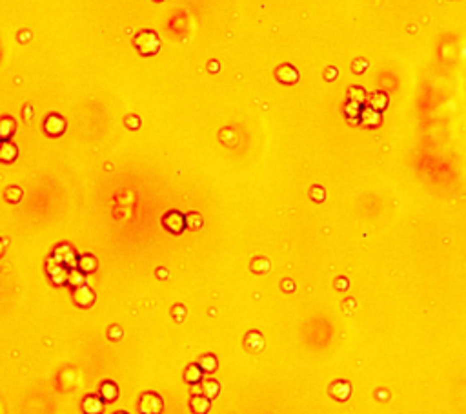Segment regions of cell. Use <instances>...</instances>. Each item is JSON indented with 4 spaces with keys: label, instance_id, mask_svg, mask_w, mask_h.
I'll return each mask as SVG.
<instances>
[{
    "label": "cell",
    "instance_id": "6da1fadb",
    "mask_svg": "<svg viewBox=\"0 0 466 414\" xmlns=\"http://www.w3.org/2000/svg\"><path fill=\"white\" fill-rule=\"evenodd\" d=\"M133 44H135V48L139 50V53H141L142 57H153L159 53V50H161V39H159V35H157L155 31H151V30L141 31V33L133 39Z\"/></svg>",
    "mask_w": 466,
    "mask_h": 414
},
{
    "label": "cell",
    "instance_id": "7a4b0ae2",
    "mask_svg": "<svg viewBox=\"0 0 466 414\" xmlns=\"http://www.w3.org/2000/svg\"><path fill=\"white\" fill-rule=\"evenodd\" d=\"M164 410V401L157 392H144L139 399L141 414H161Z\"/></svg>",
    "mask_w": 466,
    "mask_h": 414
},
{
    "label": "cell",
    "instance_id": "3957f363",
    "mask_svg": "<svg viewBox=\"0 0 466 414\" xmlns=\"http://www.w3.org/2000/svg\"><path fill=\"white\" fill-rule=\"evenodd\" d=\"M46 270H48V276H50V279L57 285V287H61V285L68 283L70 268L64 267L61 261H57L53 256H51V258L48 259V263H46Z\"/></svg>",
    "mask_w": 466,
    "mask_h": 414
},
{
    "label": "cell",
    "instance_id": "277c9868",
    "mask_svg": "<svg viewBox=\"0 0 466 414\" xmlns=\"http://www.w3.org/2000/svg\"><path fill=\"white\" fill-rule=\"evenodd\" d=\"M162 225H164V228L168 230V232L175 234V236H179V234H182L186 230V216L181 212H177V210H171V212H168L162 218Z\"/></svg>",
    "mask_w": 466,
    "mask_h": 414
},
{
    "label": "cell",
    "instance_id": "5b68a950",
    "mask_svg": "<svg viewBox=\"0 0 466 414\" xmlns=\"http://www.w3.org/2000/svg\"><path fill=\"white\" fill-rule=\"evenodd\" d=\"M53 258H55L57 261H61L62 265L68 267V268H77V263H79V256H77V252L73 250V247L66 245V243L55 247V250H53Z\"/></svg>",
    "mask_w": 466,
    "mask_h": 414
},
{
    "label": "cell",
    "instance_id": "8992f818",
    "mask_svg": "<svg viewBox=\"0 0 466 414\" xmlns=\"http://www.w3.org/2000/svg\"><path fill=\"white\" fill-rule=\"evenodd\" d=\"M73 301H75L77 307L81 308H90L93 307V303H95V292H93V288L88 287V285H81V287H75L73 288Z\"/></svg>",
    "mask_w": 466,
    "mask_h": 414
},
{
    "label": "cell",
    "instance_id": "52a82bcc",
    "mask_svg": "<svg viewBox=\"0 0 466 414\" xmlns=\"http://www.w3.org/2000/svg\"><path fill=\"white\" fill-rule=\"evenodd\" d=\"M44 131L50 137H61L66 131L64 117L59 115V113H51V115H48L46 117V121H44Z\"/></svg>",
    "mask_w": 466,
    "mask_h": 414
},
{
    "label": "cell",
    "instance_id": "ba28073f",
    "mask_svg": "<svg viewBox=\"0 0 466 414\" xmlns=\"http://www.w3.org/2000/svg\"><path fill=\"white\" fill-rule=\"evenodd\" d=\"M277 81L281 84H297L299 82V71H297L295 66L291 64H281L275 70Z\"/></svg>",
    "mask_w": 466,
    "mask_h": 414
},
{
    "label": "cell",
    "instance_id": "9c48e42d",
    "mask_svg": "<svg viewBox=\"0 0 466 414\" xmlns=\"http://www.w3.org/2000/svg\"><path fill=\"white\" fill-rule=\"evenodd\" d=\"M82 412L84 414H102L104 412V401L101 399V396L88 394V396L82 399Z\"/></svg>",
    "mask_w": 466,
    "mask_h": 414
},
{
    "label": "cell",
    "instance_id": "30bf717a",
    "mask_svg": "<svg viewBox=\"0 0 466 414\" xmlns=\"http://www.w3.org/2000/svg\"><path fill=\"white\" fill-rule=\"evenodd\" d=\"M190 409L193 414H208L211 409V399H208L204 394H193L190 399Z\"/></svg>",
    "mask_w": 466,
    "mask_h": 414
},
{
    "label": "cell",
    "instance_id": "8fae6325",
    "mask_svg": "<svg viewBox=\"0 0 466 414\" xmlns=\"http://www.w3.org/2000/svg\"><path fill=\"white\" fill-rule=\"evenodd\" d=\"M330 394L335 399H339V401H346L351 394V385L348 383V381H344V379L333 381V383L330 385Z\"/></svg>",
    "mask_w": 466,
    "mask_h": 414
},
{
    "label": "cell",
    "instance_id": "7c38bea8",
    "mask_svg": "<svg viewBox=\"0 0 466 414\" xmlns=\"http://www.w3.org/2000/svg\"><path fill=\"white\" fill-rule=\"evenodd\" d=\"M99 396H101V399L104 401V403H113V401H117V398H119V387H117L115 381H104V383L101 385V389H99Z\"/></svg>",
    "mask_w": 466,
    "mask_h": 414
},
{
    "label": "cell",
    "instance_id": "4fadbf2b",
    "mask_svg": "<svg viewBox=\"0 0 466 414\" xmlns=\"http://www.w3.org/2000/svg\"><path fill=\"white\" fill-rule=\"evenodd\" d=\"M244 347L250 352H259V350L264 347V338L259 330H250V332L244 336Z\"/></svg>",
    "mask_w": 466,
    "mask_h": 414
},
{
    "label": "cell",
    "instance_id": "5bb4252c",
    "mask_svg": "<svg viewBox=\"0 0 466 414\" xmlns=\"http://www.w3.org/2000/svg\"><path fill=\"white\" fill-rule=\"evenodd\" d=\"M359 119H361V122L364 124V126L368 128H375L381 124V111L373 110V108H364V110H361V115H359Z\"/></svg>",
    "mask_w": 466,
    "mask_h": 414
},
{
    "label": "cell",
    "instance_id": "9a60e30c",
    "mask_svg": "<svg viewBox=\"0 0 466 414\" xmlns=\"http://www.w3.org/2000/svg\"><path fill=\"white\" fill-rule=\"evenodd\" d=\"M184 379H186V383H190V385H201L202 383V379H204V372H202V369L199 367V363H191V365L186 367Z\"/></svg>",
    "mask_w": 466,
    "mask_h": 414
},
{
    "label": "cell",
    "instance_id": "2e32d148",
    "mask_svg": "<svg viewBox=\"0 0 466 414\" xmlns=\"http://www.w3.org/2000/svg\"><path fill=\"white\" fill-rule=\"evenodd\" d=\"M201 394H204L206 398L208 399H213L221 394V383L217 381V379H213V378H208V379H202V383H201Z\"/></svg>",
    "mask_w": 466,
    "mask_h": 414
},
{
    "label": "cell",
    "instance_id": "e0dca14e",
    "mask_svg": "<svg viewBox=\"0 0 466 414\" xmlns=\"http://www.w3.org/2000/svg\"><path fill=\"white\" fill-rule=\"evenodd\" d=\"M19 157V148L11 141L0 142V161L2 162H13Z\"/></svg>",
    "mask_w": 466,
    "mask_h": 414
},
{
    "label": "cell",
    "instance_id": "ac0fdd59",
    "mask_svg": "<svg viewBox=\"0 0 466 414\" xmlns=\"http://www.w3.org/2000/svg\"><path fill=\"white\" fill-rule=\"evenodd\" d=\"M368 102H370V108H373L377 111H382L390 104V97L386 95L384 91H373L370 95V99H368Z\"/></svg>",
    "mask_w": 466,
    "mask_h": 414
},
{
    "label": "cell",
    "instance_id": "d6986e66",
    "mask_svg": "<svg viewBox=\"0 0 466 414\" xmlns=\"http://www.w3.org/2000/svg\"><path fill=\"white\" fill-rule=\"evenodd\" d=\"M17 124L11 117H2L0 119V141H10L15 135Z\"/></svg>",
    "mask_w": 466,
    "mask_h": 414
},
{
    "label": "cell",
    "instance_id": "ffe728a7",
    "mask_svg": "<svg viewBox=\"0 0 466 414\" xmlns=\"http://www.w3.org/2000/svg\"><path fill=\"white\" fill-rule=\"evenodd\" d=\"M97 267H99L97 258H95V256H91V254H84V256H81V258H79V263H77V268H79L81 272H84V274L95 272Z\"/></svg>",
    "mask_w": 466,
    "mask_h": 414
},
{
    "label": "cell",
    "instance_id": "44dd1931",
    "mask_svg": "<svg viewBox=\"0 0 466 414\" xmlns=\"http://www.w3.org/2000/svg\"><path fill=\"white\" fill-rule=\"evenodd\" d=\"M199 367H201L204 374H211V372H215L217 367H219V359H217V356H213V354H206V356H202V358L199 359Z\"/></svg>",
    "mask_w": 466,
    "mask_h": 414
},
{
    "label": "cell",
    "instance_id": "7402d4cb",
    "mask_svg": "<svg viewBox=\"0 0 466 414\" xmlns=\"http://www.w3.org/2000/svg\"><path fill=\"white\" fill-rule=\"evenodd\" d=\"M348 101H350V102H355L357 106H361L362 102L366 101V91H364V88H361V86H351L350 90H348Z\"/></svg>",
    "mask_w": 466,
    "mask_h": 414
},
{
    "label": "cell",
    "instance_id": "603a6c76",
    "mask_svg": "<svg viewBox=\"0 0 466 414\" xmlns=\"http://www.w3.org/2000/svg\"><path fill=\"white\" fill-rule=\"evenodd\" d=\"M86 274L81 272L79 268H70V276H68V285L71 287H81V285H86Z\"/></svg>",
    "mask_w": 466,
    "mask_h": 414
},
{
    "label": "cell",
    "instance_id": "cb8c5ba5",
    "mask_svg": "<svg viewBox=\"0 0 466 414\" xmlns=\"http://www.w3.org/2000/svg\"><path fill=\"white\" fill-rule=\"evenodd\" d=\"M186 227L190 228V230H199V228L202 227L201 214H197V212L186 214Z\"/></svg>",
    "mask_w": 466,
    "mask_h": 414
},
{
    "label": "cell",
    "instance_id": "d4e9b609",
    "mask_svg": "<svg viewBox=\"0 0 466 414\" xmlns=\"http://www.w3.org/2000/svg\"><path fill=\"white\" fill-rule=\"evenodd\" d=\"M251 270L255 274H264L270 270V261L266 258H257L255 261L251 263Z\"/></svg>",
    "mask_w": 466,
    "mask_h": 414
},
{
    "label": "cell",
    "instance_id": "484cf974",
    "mask_svg": "<svg viewBox=\"0 0 466 414\" xmlns=\"http://www.w3.org/2000/svg\"><path fill=\"white\" fill-rule=\"evenodd\" d=\"M366 68H368V61H366V59H362V57H357V59H353V61H351V71H353L355 75H361V73H364Z\"/></svg>",
    "mask_w": 466,
    "mask_h": 414
},
{
    "label": "cell",
    "instance_id": "4316f807",
    "mask_svg": "<svg viewBox=\"0 0 466 414\" xmlns=\"http://www.w3.org/2000/svg\"><path fill=\"white\" fill-rule=\"evenodd\" d=\"M6 199L15 204V202H19L22 199V190L21 188H17V186L8 188V190H6Z\"/></svg>",
    "mask_w": 466,
    "mask_h": 414
},
{
    "label": "cell",
    "instance_id": "83f0119b",
    "mask_svg": "<svg viewBox=\"0 0 466 414\" xmlns=\"http://www.w3.org/2000/svg\"><path fill=\"white\" fill-rule=\"evenodd\" d=\"M310 197L313 199L315 202H322L326 199V192L322 186H311L310 190Z\"/></svg>",
    "mask_w": 466,
    "mask_h": 414
},
{
    "label": "cell",
    "instance_id": "f1b7e54d",
    "mask_svg": "<svg viewBox=\"0 0 466 414\" xmlns=\"http://www.w3.org/2000/svg\"><path fill=\"white\" fill-rule=\"evenodd\" d=\"M171 314H173V319L181 323L182 319L186 318V307H182V305H175V307L171 308Z\"/></svg>",
    "mask_w": 466,
    "mask_h": 414
},
{
    "label": "cell",
    "instance_id": "f546056e",
    "mask_svg": "<svg viewBox=\"0 0 466 414\" xmlns=\"http://www.w3.org/2000/svg\"><path fill=\"white\" fill-rule=\"evenodd\" d=\"M124 124L130 128V130H137V128L141 126V119H139V117H135V115H128L124 119Z\"/></svg>",
    "mask_w": 466,
    "mask_h": 414
},
{
    "label": "cell",
    "instance_id": "4dcf8cb0",
    "mask_svg": "<svg viewBox=\"0 0 466 414\" xmlns=\"http://www.w3.org/2000/svg\"><path fill=\"white\" fill-rule=\"evenodd\" d=\"M344 111H346V115H348V117H357V115H361V110H359V106H357L355 102H350V101H348V104H346Z\"/></svg>",
    "mask_w": 466,
    "mask_h": 414
},
{
    "label": "cell",
    "instance_id": "1f68e13d",
    "mask_svg": "<svg viewBox=\"0 0 466 414\" xmlns=\"http://www.w3.org/2000/svg\"><path fill=\"white\" fill-rule=\"evenodd\" d=\"M337 75H339V70H337L335 66H328V68L324 70V79H326L328 82L335 81Z\"/></svg>",
    "mask_w": 466,
    "mask_h": 414
},
{
    "label": "cell",
    "instance_id": "d6a6232c",
    "mask_svg": "<svg viewBox=\"0 0 466 414\" xmlns=\"http://www.w3.org/2000/svg\"><path fill=\"white\" fill-rule=\"evenodd\" d=\"M335 287L339 288V290H346V288H348V279H346V278H337L335 279Z\"/></svg>",
    "mask_w": 466,
    "mask_h": 414
},
{
    "label": "cell",
    "instance_id": "836d02e7",
    "mask_svg": "<svg viewBox=\"0 0 466 414\" xmlns=\"http://www.w3.org/2000/svg\"><path fill=\"white\" fill-rule=\"evenodd\" d=\"M108 336H110L111 339H119V338H121V328H119V327H113V328L110 330V334H108Z\"/></svg>",
    "mask_w": 466,
    "mask_h": 414
},
{
    "label": "cell",
    "instance_id": "e575fe53",
    "mask_svg": "<svg viewBox=\"0 0 466 414\" xmlns=\"http://www.w3.org/2000/svg\"><path fill=\"white\" fill-rule=\"evenodd\" d=\"M282 288L290 292V290H293V288H295V285H293V281H290V279H284V281H282Z\"/></svg>",
    "mask_w": 466,
    "mask_h": 414
},
{
    "label": "cell",
    "instance_id": "d590c367",
    "mask_svg": "<svg viewBox=\"0 0 466 414\" xmlns=\"http://www.w3.org/2000/svg\"><path fill=\"white\" fill-rule=\"evenodd\" d=\"M2 252H4V243H2V239H0V256H2Z\"/></svg>",
    "mask_w": 466,
    "mask_h": 414
},
{
    "label": "cell",
    "instance_id": "8d00e7d4",
    "mask_svg": "<svg viewBox=\"0 0 466 414\" xmlns=\"http://www.w3.org/2000/svg\"><path fill=\"white\" fill-rule=\"evenodd\" d=\"M115 414H128L126 410H119V412H115Z\"/></svg>",
    "mask_w": 466,
    "mask_h": 414
},
{
    "label": "cell",
    "instance_id": "74e56055",
    "mask_svg": "<svg viewBox=\"0 0 466 414\" xmlns=\"http://www.w3.org/2000/svg\"><path fill=\"white\" fill-rule=\"evenodd\" d=\"M157 2H162V0H157Z\"/></svg>",
    "mask_w": 466,
    "mask_h": 414
},
{
    "label": "cell",
    "instance_id": "f35d334b",
    "mask_svg": "<svg viewBox=\"0 0 466 414\" xmlns=\"http://www.w3.org/2000/svg\"><path fill=\"white\" fill-rule=\"evenodd\" d=\"M0 142H2V141H0Z\"/></svg>",
    "mask_w": 466,
    "mask_h": 414
}]
</instances>
